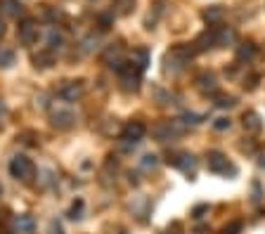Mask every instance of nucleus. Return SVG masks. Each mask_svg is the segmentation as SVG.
Listing matches in <instances>:
<instances>
[{"label": "nucleus", "instance_id": "f257e3e1", "mask_svg": "<svg viewBox=\"0 0 265 234\" xmlns=\"http://www.w3.org/2000/svg\"><path fill=\"white\" fill-rule=\"evenodd\" d=\"M194 55H197V52H194V48H192V45H175V48H173L168 55H166V59H163V64H166V66H163V71L175 76V74H180V71H183L185 66L190 64V59Z\"/></svg>", "mask_w": 265, "mask_h": 234}, {"label": "nucleus", "instance_id": "f03ea898", "mask_svg": "<svg viewBox=\"0 0 265 234\" xmlns=\"http://www.w3.org/2000/svg\"><path fill=\"white\" fill-rule=\"evenodd\" d=\"M187 125L183 123V118H170V121H159L154 128H152V135L159 142H168V140H175L185 132Z\"/></svg>", "mask_w": 265, "mask_h": 234}, {"label": "nucleus", "instance_id": "7ed1b4c3", "mask_svg": "<svg viewBox=\"0 0 265 234\" xmlns=\"http://www.w3.org/2000/svg\"><path fill=\"white\" fill-rule=\"evenodd\" d=\"M34 163H31V158L24 156V154H17V156H12V161H10V175H12L14 180H21V182H28V180L34 178Z\"/></svg>", "mask_w": 265, "mask_h": 234}, {"label": "nucleus", "instance_id": "20e7f679", "mask_svg": "<svg viewBox=\"0 0 265 234\" xmlns=\"http://www.w3.org/2000/svg\"><path fill=\"white\" fill-rule=\"evenodd\" d=\"M38 36H41V31H38V24H36L34 19H24L17 26V38H19L21 45H34L36 41H38Z\"/></svg>", "mask_w": 265, "mask_h": 234}, {"label": "nucleus", "instance_id": "39448f33", "mask_svg": "<svg viewBox=\"0 0 265 234\" xmlns=\"http://www.w3.org/2000/svg\"><path fill=\"white\" fill-rule=\"evenodd\" d=\"M168 163L175 165V168H180V171L187 173V175L197 171V156H194V154H190V152L173 154V156H168Z\"/></svg>", "mask_w": 265, "mask_h": 234}, {"label": "nucleus", "instance_id": "423d86ee", "mask_svg": "<svg viewBox=\"0 0 265 234\" xmlns=\"http://www.w3.org/2000/svg\"><path fill=\"white\" fill-rule=\"evenodd\" d=\"M206 165H209V171L218 173V175H225L227 171H232L230 161H227V156H225L223 152H209V156H206Z\"/></svg>", "mask_w": 265, "mask_h": 234}, {"label": "nucleus", "instance_id": "0eeeda50", "mask_svg": "<svg viewBox=\"0 0 265 234\" xmlns=\"http://www.w3.org/2000/svg\"><path fill=\"white\" fill-rule=\"evenodd\" d=\"M50 121H52V125L57 130H69V128L76 123V116L71 109H52Z\"/></svg>", "mask_w": 265, "mask_h": 234}, {"label": "nucleus", "instance_id": "6e6552de", "mask_svg": "<svg viewBox=\"0 0 265 234\" xmlns=\"http://www.w3.org/2000/svg\"><path fill=\"white\" fill-rule=\"evenodd\" d=\"M57 95L64 99V102H76L78 97L83 95V83L81 81H64L57 90Z\"/></svg>", "mask_w": 265, "mask_h": 234}, {"label": "nucleus", "instance_id": "1a4fd4ad", "mask_svg": "<svg viewBox=\"0 0 265 234\" xmlns=\"http://www.w3.org/2000/svg\"><path fill=\"white\" fill-rule=\"evenodd\" d=\"M144 132H147V128H144L142 121H130V123L123 125V130H121V138L126 140V142H140V140L144 138Z\"/></svg>", "mask_w": 265, "mask_h": 234}, {"label": "nucleus", "instance_id": "9d476101", "mask_svg": "<svg viewBox=\"0 0 265 234\" xmlns=\"http://www.w3.org/2000/svg\"><path fill=\"white\" fill-rule=\"evenodd\" d=\"M197 90L201 95H216L218 92V81L211 71H204V74L197 76Z\"/></svg>", "mask_w": 265, "mask_h": 234}, {"label": "nucleus", "instance_id": "9b49d317", "mask_svg": "<svg viewBox=\"0 0 265 234\" xmlns=\"http://www.w3.org/2000/svg\"><path fill=\"white\" fill-rule=\"evenodd\" d=\"M213 45H216V28H211V31H204L201 36H197V41L192 43V48H194V52H206V50H211Z\"/></svg>", "mask_w": 265, "mask_h": 234}, {"label": "nucleus", "instance_id": "f8f14e48", "mask_svg": "<svg viewBox=\"0 0 265 234\" xmlns=\"http://www.w3.org/2000/svg\"><path fill=\"white\" fill-rule=\"evenodd\" d=\"M242 125H244V130L251 132V135L263 130V121H260V116L256 111H246L244 116H242Z\"/></svg>", "mask_w": 265, "mask_h": 234}, {"label": "nucleus", "instance_id": "ddd939ff", "mask_svg": "<svg viewBox=\"0 0 265 234\" xmlns=\"http://www.w3.org/2000/svg\"><path fill=\"white\" fill-rule=\"evenodd\" d=\"M234 41H237V31H234V28H230V26L216 28V45L227 48V45H232Z\"/></svg>", "mask_w": 265, "mask_h": 234}, {"label": "nucleus", "instance_id": "4468645a", "mask_svg": "<svg viewBox=\"0 0 265 234\" xmlns=\"http://www.w3.org/2000/svg\"><path fill=\"white\" fill-rule=\"evenodd\" d=\"M14 229L19 234H31L36 229V220H34V215H28V213H21L14 218Z\"/></svg>", "mask_w": 265, "mask_h": 234}, {"label": "nucleus", "instance_id": "2eb2a0df", "mask_svg": "<svg viewBox=\"0 0 265 234\" xmlns=\"http://www.w3.org/2000/svg\"><path fill=\"white\" fill-rule=\"evenodd\" d=\"M130 64H133V66H135V69L142 74V71L147 69V64H150V52H147L144 48L133 50V62H130Z\"/></svg>", "mask_w": 265, "mask_h": 234}, {"label": "nucleus", "instance_id": "dca6fc26", "mask_svg": "<svg viewBox=\"0 0 265 234\" xmlns=\"http://www.w3.org/2000/svg\"><path fill=\"white\" fill-rule=\"evenodd\" d=\"M201 17H204L206 24H220V21H223V17H225V10L220 5H211V7H206Z\"/></svg>", "mask_w": 265, "mask_h": 234}, {"label": "nucleus", "instance_id": "f3484780", "mask_svg": "<svg viewBox=\"0 0 265 234\" xmlns=\"http://www.w3.org/2000/svg\"><path fill=\"white\" fill-rule=\"evenodd\" d=\"M34 64L36 66H41V69H50V66L54 64V52L52 50H41V52L34 57Z\"/></svg>", "mask_w": 265, "mask_h": 234}, {"label": "nucleus", "instance_id": "a211bd4d", "mask_svg": "<svg viewBox=\"0 0 265 234\" xmlns=\"http://www.w3.org/2000/svg\"><path fill=\"white\" fill-rule=\"evenodd\" d=\"M253 55H256V45H253L251 41L237 45V59L239 62H249V59H253Z\"/></svg>", "mask_w": 265, "mask_h": 234}, {"label": "nucleus", "instance_id": "6ab92c4d", "mask_svg": "<svg viewBox=\"0 0 265 234\" xmlns=\"http://www.w3.org/2000/svg\"><path fill=\"white\" fill-rule=\"evenodd\" d=\"M213 99H216V107H218V109H232V107L237 104V97L220 95V92H216V95H213Z\"/></svg>", "mask_w": 265, "mask_h": 234}, {"label": "nucleus", "instance_id": "aec40b11", "mask_svg": "<svg viewBox=\"0 0 265 234\" xmlns=\"http://www.w3.org/2000/svg\"><path fill=\"white\" fill-rule=\"evenodd\" d=\"M62 45H64V36H62L57 28H52V31L48 34V50L54 52V50H60Z\"/></svg>", "mask_w": 265, "mask_h": 234}, {"label": "nucleus", "instance_id": "412c9836", "mask_svg": "<svg viewBox=\"0 0 265 234\" xmlns=\"http://www.w3.org/2000/svg\"><path fill=\"white\" fill-rule=\"evenodd\" d=\"M12 64H14V50L0 45V66L7 69V66H12Z\"/></svg>", "mask_w": 265, "mask_h": 234}, {"label": "nucleus", "instance_id": "4be33fe9", "mask_svg": "<svg viewBox=\"0 0 265 234\" xmlns=\"http://www.w3.org/2000/svg\"><path fill=\"white\" fill-rule=\"evenodd\" d=\"M114 10L119 14H130L135 10V0H114Z\"/></svg>", "mask_w": 265, "mask_h": 234}, {"label": "nucleus", "instance_id": "5701e85b", "mask_svg": "<svg viewBox=\"0 0 265 234\" xmlns=\"http://www.w3.org/2000/svg\"><path fill=\"white\" fill-rule=\"evenodd\" d=\"M3 5H5V14H10V17H19V14L24 12V7H21L19 0H5Z\"/></svg>", "mask_w": 265, "mask_h": 234}, {"label": "nucleus", "instance_id": "b1692460", "mask_svg": "<svg viewBox=\"0 0 265 234\" xmlns=\"http://www.w3.org/2000/svg\"><path fill=\"white\" fill-rule=\"evenodd\" d=\"M140 165H142V171H154V168L159 165V158L154 156V154H147V156H142Z\"/></svg>", "mask_w": 265, "mask_h": 234}, {"label": "nucleus", "instance_id": "393cba45", "mask_svg": "<svg viewBox=\"0 0 265 234\" xmlns=\"http://www.w3.org/2000/svg\"><path fill=\"white\" fill-rule=\"evenodd\" d=\"M81 211H83V201L78 199L74 206H71V211H69V218H71V220H81Z\"/></svg>", "mask_w": 265, "mask_h": 234}, {"label": "nucleus", "instance_id": "a878e982", "mask_svg": "<svg viewBox=\"0 0 265 234\" xmlns=\"http://www.w3.org/2000/svg\"><path fill=\"white\" fill-rule=\"evenodd\" d=\"M201 121H204V116H199V114H185L183 116L185 125H197V123H201Z\"/></svg>", "mask_w": 265, "mask_h": 234}, {"label": "nucleus", "instance_id": "bb28decb", "mask_svg": "<svg viewBox=\"0 0 265 234\" xmlns=\"http://www.w3.org/2000/svg\"><path fill=\"white\" fill-rule=\"evenodd\" d=\"M230 118H225V116H220V118H216V121H213V128H216V130H230Z\"/></svg>", "mask_w": 265, "mask_h": 234}, {"label": "nucleus", "instance_id": "cd10ccee", "mask_svg": "<svg viewBox=\"0 0 265 234\" xmlns=\"http://www.w3.org/2000/svg\"><path fill=\"white\" fill-rule=\"evenodd\" d=\"M211 208H209V204H201V206H197L194 211H192V218H204V213H209Z\"/></svg>", "mask_w": 265, "mask_h": 234}, {"label": "nucleus", "instance_id": "c85d7f7f", "mask_svg": "<svg viewBox=\"0 0 265 234\" xmlns=\"http://www.w3.org/2000/svg\"><path fill=\"white\" fill-rule=\"evenodd\" d=\"M48 234H64V229H62V225L57 220H50L48 225Z\"/></svg>", "mask_w": 265, "mask_h": 234}, {"label": "nucleus", "instance_id": "c756f323", "mask_svg": "<svg viewBox=\"0 0 265 234\" xmlns=\"http://www.w3.org/2000/svg\"><path fill=\"white\" fill-rule=\"evenodd\" d=\"M168 234H183V225H180L178 220H173L168 225Z\"/></svg>", "mask_w": 265, "mask_h": 234}, {"label": "nucleus", "instance_id": "7c9ffc66", "mask_svg": "<svg viewBox=\"0 0 265 234\" xmlns=\"http://www.w3.org/2000/svg\"><path fill=\"white\" fill-rule=\"evenodd\" d=\"M109 24H111V14H102V17H100V28H102V31H107Z\"/></svg>", "mask_w": 265, "mask_h": 234}, {"label": "nucleus", "instance_id": "2f4dec72", "mask_svg": "<svg viewBox=\"0 0 265 234\" xmlns=\"http://www.w3.org/2000/svg\"><path fill=\"white\" fill-rule=\"evenodd\" d=\"M239 227H242V225H239V222H234V225H230V227H225V234H237Z\"/></svg>", "mask_w": 265, "mask_h": 234}, {"label": "nucleus", "instance_id": "473e14b6", "mask_svg": "<svg viewBox=\"0 0 265 234\" xmlns=\"http://www.w3.org/2000/svg\"><path fill=\"white\" fill-rule=\"evenodd\" d=\"M5 114H7V107H5V102H3V99H0V121H3V118H5Z\"/></svg>", "mask_w": 265, "mask_h": 234}, {"label": "nucleus", "instance_id": "72a5a7b5", "mask_svg": "<svg viewBox=\"0 0 265 234\" xmlns=\"http://www.w3.org/2000/svg\"><path fill=\"white\" fill-rule=\"evenodd\" d=\"M3 36H5V21L0 19V38H3Z\"/></svg>", "mask_w": 265, "mask_h": 234}, {"label": "nucleus", "instance_id": "f704fd0d", "mask_svg": "<svg viewBox=\"0 0 265 234\" xmlns=\"http://www.w3.org/2000/svg\"><path fill=\"white\" fill-rule=\"evenodd\" d=\"M0 194H3V185H0Z\"/></svg>", "mask_w": 265, "mask_h": 234}]
</instances>
